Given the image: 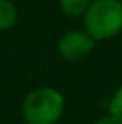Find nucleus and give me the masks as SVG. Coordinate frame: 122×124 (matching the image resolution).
<instances>
[{
  "instance_id": "nucleus-2",
  "label": "nucleus",
  "mask_w": 122,
  "mask_h": 124,
  "mask_svg": "<svg viewBox=\"0 0 122 124\" xmlns=\"http://www.w3.org/2000/svg\"><path fill=\"white\" fill-rule=\"evenodd\" d=\"M62 111L64 99L50 87L30 92L22 106L23 119L29 124H54L62 116Z\"/></svg>"
},
{
  "instance_id": "nucleus-3",
  "label": "nucleus",
  "mask_w": 122,
  "mask_h": 124,
  "mask_svg": "<svg viewBox=\"0 0 122 124\" xmlns=\"http://www.w3.org/2000/svg\"><path fill=\"white\" fill-rule=\"evenodd\" d=\"M94 39L87 32H67L59 42V50L62 57L67 61H80L84 59L92 49H94Z\"/></svg>"
},
{
  "instance_id": "nucleus-4",
  "label": "nucleus",
  "mask_w": 122,
  "mask_h": 124,
  "mask_svg": "<svg viewBox=\"0 0 122 124\" xmlns=\"http://www.w3.org/2000/svg\"><path fill=\"white\" fill-rule=\"evenodd\" d=\"M17 20V10L8 0H0V30L10 29Z\"/></svg>"
},
{
  "instance_id": "nucleus-1",
  "label": "nucleus",
  "mask_w": 122,
  "mask_h": 124,
  "mask_svg": "<svg viewBox=\"0 0 122 124\" xmlns=\"http://www.w3.org/2000/svg\"><path fill=\"white\" fill-rule=\"evenodd\" d=\"M87 34L95 39H109L122 29V3L119 0H95L84 14Z\"/></svg>"
},
{
  "instance_id": "nucleus-6",
  "label": "nucleus",
  "mask_w": 122,
  "mask_h": 124,
  "mask_svg": "<svg viewBox=\"0 0 122 124\" xmlns=\"http://www.w3.org/2000/svg\"><path fill=\"white\" fill-rule=\"evenodd\" d=\"M110 112H112V117H115L117 123L122 124V87L114 94L110 101Z\"/></svg>"
},
{
  "instance_id": "nucleus-7",
  "label": "nucleus",
  "mask_w": 122,
  "mask_h": 124,
  "mask_svg": "<svg viewBox=\"0 0 122 124\" xmlns=\"http://www.w3.org/2000/svg\"><path fill=\"white\" fill-rule=\"evenodd\" d=\"M95 124H119V123H117V119H115V117L107 116V117H102V119H99Z\"/></svg>"
},
{
  "instance_id": "nucleus-5",
  "label": "nucleus",
  "mask_w": 122,
  "mask_h": 124,
  "mask_svg": "<svg viewBox=\"0 0 122 124\" xmlns=\"http://www.w3.org/2000/svg\"><path fill=\"white\" fill-rule=\"evenodd\" d=\"M89 5H90V0H60L62 12L70 17H77V15L85 14Z\"/></svg>"
}]
</instances>
